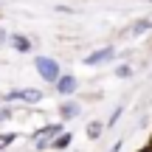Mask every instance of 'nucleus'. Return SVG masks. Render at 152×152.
<instances>
[{
	"label": "nucleus",
	"mask_w": 152,
	"mask_h": 152,
	"mask_svg": "<svg viewBox=\"0 0 152 152\" xmlns=\"http://www.w3.org/2000/svg\"><path fill=\"white\" fill-rule=\"evenodd\" d=\"M9 115H11V110H9V107H0V121H6Z\"/></svg>",
	"instance_id": "nucleus-12"
},
{
	"label": "nucleus",
	"mask_w": 152,
	"mask_h": 152,
	"mask_svg": "<svg viewBox=\"0 0 152 152\" xmlns=\"http://www.w3.org/2000/svg\"><path fill=\"white\" fill-rule=\"evenodd\" d=\"M102 132H104V124H99V121H90V124H87V138L99 141V138H102Z\"/></svg>",
	"instance_id": "nucleus-8"
},
{
	"label": "nucleus",
	"mask_w": 152,
	"mask_h": 152,
	"mask_svg": "<svg viewBox=\"0 0 152 152\" xmlns=\"http://www.w3.org/2000/svg\"><path fill=\"white\" fill-rule=\"evenodd\" d=\"M118 115H121V107H118V110H113V115H110L107 124H115V121H118Z\"/></svg>",
	"instance_id": "nucleus-11"
},
{
	"label": "nucleus",
	"mask_w": 152,
	"mask_h": 152,
	"mask_svg": "<svg viewBox=\"0 0 152 152\" xmlns=\"http://www.w3.org/2000/svg\"><path fill=\"white\" fill-rule=\"evenodd\" d=\"M34 68H37V73L42 76L45 82H56V79L62 76L56 59H48V56H37V59H34Z\"/></svg>",
	"instance_id": "nucleus-1"
},
{
	"label": "nucleus",
	"mask_w": 152,
	"mask_h": 152,
	"mask_svg": "<svg viewBox=\"0 0 152 152\" xmlns=\"http://www.w3.org/2000/svg\"><path fill=\"white\" fill-rule=\"evenodd\" d=\"M3 42H9V34H6L3 28H0V45H3Z\"/></svg>",
	"instance_id": "nucleus-13"
},
{
	"label": "nucleus",
	"mask_w": 152,
	"mask_h": 152,
	"mask_svg": "<svg viewBox=\"0 0 152 152\" xmlns=\"http://www.w3.org/2000/svg\"><path fill=\"white\" fill-rule=\"evenodd\" d=\"M113 56H115V51L107 45V48H99V51H93V54H87L85 56V65H104V62L113 59Z\"/></svg>",
	"instance_id": "nucleus-3"
},
{
	"label": "nucleus",
	"mask_w": 152,
	"mask_h": 152,
	"mask_svg": "<svg viewBox=\"0 0 152 152\" xmlns=\"http://www.w3.org/2000/svg\"><path fill=\"white\" fill-rule=\"evenodd\" d=\"M17 99H23V102H31V104H37L39 99H42V93H39V90H17Z\"/></svg>",
	"instance_id": "nucleus-7"
},
{
	"label": "nucleus",
	"mask_w": 152,
	"mask_h": 152,
	"mask_svg": "<svg viewBox=\"0 0 152 152\" xmlns=\"http://www.w3.org/2000/svg\"><path fill=\"white\" fill-rule=\"evenodd\" d=\"M59 113H62V118H76V115H79L82 113V107H79V104H76V102H65V104H62V107H59Z\"/></svg>",
	"instance_id": "nucleus-6"
},
{
	"label": "nucleus",
	"mask_w": 152,
	"mask_h": 152,
	"mask_svg": "<svg viewBox=\"0 0 152 152\" xmlns=\"http://www.w3.org/2000/svg\"><path fill=\"white\" fill-rule=\"evenodd\" d=\"M14 132H6V135H0V149H6V147H11V144H14Z\"/></svg>",
	"instance_id": "nucleus-10"
},
{
	"label": "nucleus",
	"mask_w": 152,
	"mask_h": 152,
	"mask_svg": "<svg viewBox=\"0 0 152 152\" xmlns=\"http://www.w3.org/2000/svg\"><path fill=\"white\" fill-rule=\"evenodd\" d=\"M141 152H152V147H147V149H141Z\"/></svg>",
	"instance_id": "nucleus-14"
},
{
	"label": "nucleus",
	"mask_w": 152,
	"mask_h": 152,
	"mask_svg": "<svg viewBox=\"0 0 152 152\" xmlns=\"http://www.w3.org/2000/svg\"><path fill=\"white\" fill-rule=\"evenodd\" d=\"M54 85H56V90H59L62 96H71V93L76 90V87H79V82H76L73 76H59V79H56Z\"/></svg>",
	"instance_id": "nucleus-4"
},
{
	"label": "nucleus",
	"mask_w": 152,
	"mask_h": 152,
	"mask_svg": "<svg viewBox=\"0 0 152 152\" xmlns=\"http://www.w3.org/2000/svg\"><path fill=\"white\" fill-rule=\"evenodd\" d=\"M68 144H71V135H68V132H62V135H56L54 141H51V147H56V149H65Z\"/></svg>",
	"instance_id": "nucleus-9"
},
{
	"label": "nucleus",
	"mask_w": 152,
	"mask_h": 152,
	"mask_svg": "<svg viewBox=\"0 0 152 152\" xmlns=\"http://www.w3.org/2000/svg\"><path fill=\"white\" fill-rule=\"evenodd\" d=\"M62 130H65L62 124H51V127H45V130H39L37 135H34V144H37V149H39V152L48 149V147H51V141H54L56 135H62Z\"/></svg>",
	"instance_id": "nucleus-2"
},
{
	"label": "nucleus",
	"mask_w": 152,
	"mask_h": 152,
	"mask_svg": "<svg viewBox=\"0 0 152 152\" xmlns=\"http://www.w3.org/2000/svg\"><path fill=\"white\" fill-rule=\"evenodd\" d=\"M9 42L14 45L20 54H28V51H31V39H28V37H23V34H14V37H9Z\"/></svg>",
	"instance_id": "nucleus-5"
}]
</instances>
